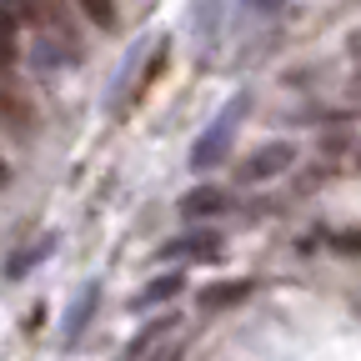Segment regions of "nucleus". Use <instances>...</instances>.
<instances>
[{
  "label": "nucleus",
  "mask_w": 361,
  "mask_h": 361,
  "mask_svg": "<svg viewBox=\"0 0 361 361\" xmlns=\"http://www.w3.org/2000/svg\"><path fill=\"white\" fill-rule=\"evenodd\" d=\"M96 306H101V286H96V281H90V286H80V296H75V306L66 311V346L85 336V326H90V316H96Z\"/></svg>",
  "instance_id": "7ed1b4c3"
},
{
  "label": "nucleus",
  "mask_w": 361,
  "mask_h": 361,
  "mask_svg": "<svg viewBox=\"0 0 361 361\" xmlns=\"http://www.w3.org/2000/svg\"><path fill=\"white\" fill-rule=\"evenodd\" d=\"M246 6H251V11H261V16H266V11H281V0H246Z\"/></svg>",
  "instance_id": "9b49d317"
},
{
  "label": "nucleus",
  "mask_w": 361,
  "mask_h": 361,
  "mask_svg": "<svg viewBox=\"0 0 361 361\" xmlns=\"http://www.w3.org/2000/svg\"><path fill=\"white\" fill-rule=\"evenodd\" d=\"M171 326H176V316H156V322H151V326H146L141 336H135V341L126 346V361H135V356H141L146 346H156V341H161V336H166Z\"/></svg>",
  "instance_id": "0eeeda50"
},
{
  "label": "nucleus",
  "mask_w": 361,
  "mask_h": 361,
  "mask_svg": "<svg viewBox=\"0 0 361 361\" xmlns=\"http://www.w3.org/2000/svg\"><path fill=\"white\" fill-rule=\"evenodd\" d=\"M11 45H16V30H11V16L0 11V66L11 61Z\"/></svg>",
  "instance_id": "9d476101"
},
{
  "label": "nucleus",
  "mask_w": 361,
  "mask_h": 361,
  "mask_svg": "<svg viewBox=\"0 0 361 361\" xmlns=\"http://www.w3.org/2000/svg\"><path fill=\"white\" fill-rule=\"evenodd\" d=\"M246 106H251L246 90H241L236 101H226V106H221V116L201 130V141L191 146V171H211V166H221V161H226V151H231V135H236V126H241Z\"/></svg>",
  "instance_id": "f257e3e1"
},
{
  "label": "nucleus",
  "mask_w": 361,
  "mask_h": 361,
  "mask_svg": "<svg viewBox=\"0 0 361 361\" xmlns=\"http://www.w3.org/2000/svg\"><path fill=\"white\" fill-rule=\"evenodd\" d=\"M80 11L96 25H116V6H111V0H80Z\"/></svg>",
  "instance_id": "1a4fd4ad"
},
{
  "label": "nucleus",
  "mask_w": 361,
  "mask_h": 361,
  "mask_svg": "<svg viewBox=\"0 0 361 361\" xmlns=\"http://www.w3.org/2000/svg\"><path fill=\"white\" fill-rule=\"evenodd\" d=\"M176 291H180V276H176V271H171V276H156V281H151V286H146L141 296H135V301H130V306H135V311H146V306H156V301H171Z\"/></svg>",
  "instance_id": "423d86ee"
},
{
  "label": "nucleus",
  "mask_w": 361,
  "mask_h": 361,
  "mask_svg": "<svg viewBox=\"0 0 361 361\" xmlns=\"http://www.w3.org/2000/svg\"><path fill=\"white\" fill-rule=\"evenodd\" d=\"M0 180H6V166H0Z\"/></svg>",
  "instance_id": "2eb2a0df"
},
{
  "label": "nucleus",
  "mask_w": 361,
  "mask_h": 361,
  "mask_svg": "<svg viewBox=\"0 0 361 361\" xmlns=\"http://www.w3.org/2000/svg\"><path fill=\"white\" fill-rule=\"evenodd\" d=\"M291 161H296V146H291V141H271V146L251 151V156L236 166V180H241V186H256V180H271V176H281Z\"/></svg>",
  "instance_id": "f03ea898"
},
{
  "label": "nucleus",
  "mask_w": 361,
  "mask_h": 361,
  "mask_svg": "<svg viewBox=\"0 0 361 361\" xmlns=\"http://www.w3.org/2000/svg\"><path fill=\"white\" fill-rule=\"evenodd\" d=\"M226 206V191H216V186H201V191H191L186 201H180V216H216Z\"/></svg>",
  "instance_id": "20e7f679"
},
{
  "label": "nucleus",
  "mask_w": 361,
  "mask_h": 361,
  "mask_svg": "<svg viewBox=\"0 0 361 361\" xmlns=\"http://www.w3.org/2000/svg\"><path fill=\"white\" fill-rule=\"evenodd\" d=\"M156 361H180V351H176V346H171V351H166V356H156Z\"/></svg>",
  "instance_id": "ddd939ff"
},
{
  "label": "nucleus",
  "mask_w": 361,
  "mask_h": 361,
  "mask_svg": "<svg viewBox=\"0 0 361 361\" xmlns=\"http://www.w3.org/2000/svg\"><path fill=\"white\" fill-rule=\"evenodd\" d=\"M351 90H356V96H361V75H356V80H351Z\"/></svg>",
  "instance_id": "4468645a"
},
{
  "label": "nucleus",
  "mask_w": 361,
  "mask_h": 361,
  "mask_svg": "<svg viewBox=\"0 0 361 361\" xmlns=\"http://www.w3.org/2000/svg\"><path fill=\"white\" fill-rule=\"evenodd\" d=\"M216 236L211 231H201V236H180V241H171L166 251H176V256H191V261H206V256H216Z\"/></svg>",
  "instance_id": "39448f33"
},
{
  "label": "nucleus",
  "mask_w": 361,
  "mask_h": 361,
  "mask_svg": "<svg viewBox=\"0 0 361 361\" xmlns=\"http://www.w3.org/2000/svg\"><path fill=\"white\" fill-rule=\"evenodd\" d=\"M346 51H351V56L361 61V30H351V40H346Z\"/></svg>",
  "instance_id": "f8f14e48"
},
{
  "label": "nucleus",
  "mask_w": 361,
  "mask_h": 361,
  "mask_svg": "<svg viewBox=\"0 0 361 361\" xmlns=\"http://www.w3.org/2000/svg\"><path fill=\"white\" fill-rule=\"evenodd\" d=\"M246 296V281H231V286H216V291H206L201 296V306L206 311H216V306H226V301H241Z\"/></svg>",
  "instance_id": "6e6552de"
}]
</instances>
